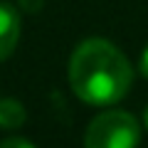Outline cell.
<instances>
[{
	"label": "cell",
	"mask_w": 148,
	"mask_h": 148,
	"mask_svg": "<svg viewBox=\"0 0 148 148\" xmlns=\"http://www.w3.org/2000/svg\"><path fill=\"white\" fill-rule=\"evenodd\" d=\"M133 69L121 49L101 37L84 40L69 62V84L82 101L109 106L123 99L131 86Z\"/></svg>",
	"instance_id": "obj_1"
},
{
	"label": "cell",
	"mask_w": 148,
	"mask_h": 148,
	"mask_svg": "<svg viewBox=\"0 0 148 148\" xmlns=\"http://www.w3.org/2000/svg\"><path fill=\"white\" fill-rule=\"evenodd\" d=\"M141 131L128 111H106L89 123L84 148H136Z\"/></svg>",
	"instance_id": "obj_2"
},
{
	"label": "cell",
	"mask_w": 148,
	"mask_h": 148,
	"mask_svg": "<svg viewBox=\"0 0 148 148\" xmlns=\"http://www.w3.org/2000/svg\"><path fill=\"white\" fill-rule=\"evenodd\" d=\"M20 37V17L10 5H0V62L12 54Z\"/></svg>",
	"instance_id": "obj_3"
},
{
	"label": "cell",
	"mask_w": 148,
	"mask_h": 148,
	"mask_svg": "<svg viewBox=\"0 0 148 148\" xmlns=\"http://www.w3.org/2000/svg\"><path fill=\"white\" fill-rule=\"evenodd\" d=\"M25 123V106L15 99H0V126L17 128Z\"/></svg>",
	"instance_id": "obj_4"
},
{
	"label": "cell",
	"mask_w": 148,
	"mask_h": 148,
	"mask_svg": "<svg viewBox=\"0 0 148 148\" xmlns=\"http://www.w3.org/2000/svg\"><path fill=\"white\" fill-rule=\"evenodd\" d=\"M0 148H35L27 138H5L0 143Z\"/></svg>",
	"instance_id": "obj_5"
},
{
	"label": "cell",
	"mask_w": 148,
	"mask_h": 148,
	"mask_svg": "<svg viewBox=\"0 0 148 148\" xmlns=\"http://www.w3.org/2000/svg\"><path fill=\"white\" fill-rule=\"evenodd\" d=\"M141 74L148 79V47L143 49V54H141Z\"/></svg>",
	"instance_id": "obj_6"
},
{
	"label": "cell",
	"mask_w": 148,
	"mask_h": 148,
	"mask_svg": "<svg viewBox=\"0 0 148 148\" xmlns=\"http://www.w3.org/2000/svg\"><path fill=\"white\" fill-rule=\"evenodd\" d=\"M146 126H148V111H146Z\"/></svg>",
	"instance_id": "obj_7"
}]
</instances>
